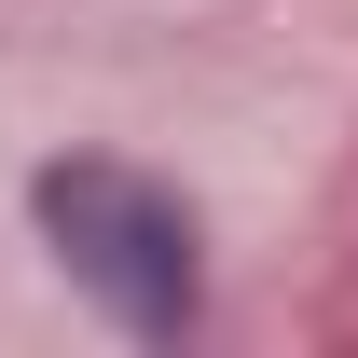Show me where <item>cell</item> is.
<instances>
[{
  "instance_id": "6da1fadb",
  "label": "cell",
  "mask_w": 358,
  "mask_h": 358,
  "mask_svg": "<svg viewBox=\"0 0 358 358\" xmlns=\"http://www.w3.org/2000/svg\"><path fill=\"white\" fill-rule=\"evenodd\" d=\"M28 221H42V248L69 262V289H96V317H110V331L179 345V331L207 317L193 207H179L166 179L110 166V152H69V166H42V179H28Z\"/></svg>"
}]
</instances>
